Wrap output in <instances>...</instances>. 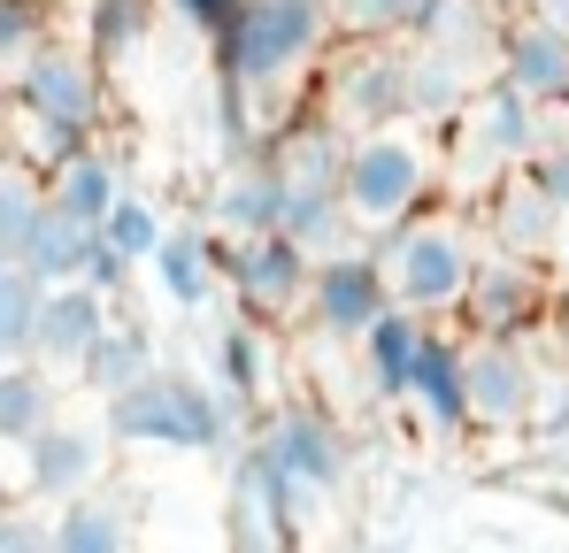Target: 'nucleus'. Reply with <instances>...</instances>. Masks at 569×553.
<instances>
[{
	"instance_id": "nucleus-1",
	"label": "nucleus",
	"mask_w": 569,
	"mask_h": 553,
	"mask_svg": "<svg viewBox=\"0 0 569 553\" xmlns=\"http://www.w3.org/2000/svg\"><path fill=\"white\" fill-rule=\"evenodd\" d=\"M347 215L355 231H408L423 223V200L439 192V154L416 139V131H370L347 147Z\"/></svg>"
},
{
	"instance_id": "nucleus-2",
	"label": "nucleus",
	"mask_w": 569,
	"mask_h": 553,
	"mask_svg": "<svg viewBox=\"0 0 569 553\" xmlns=\"http://www.w3.org/2000/svg\"><path fill=\"white\" fill-rule=\"evenodd\" d=\"M477 239L462 215H423V223H408V231H392V247H385V292H392V308H408V315H455V308H470V284H477Z\"/></svg>"
},
{
	"instance_id": "nucleus-3",
	"label": "nucleus",
	"mask_w": 569,
	"mask_h": 553,
	"mask_svg": "<svg viewBox=\"0 0 569 553\" xmlns=\"http://www.w3.org/2000/svg\"><path fill=\"white\" fill-rule=\"evenodd\" d=\"M323 31H331L323 0H247L239 23L216 39V78L239 92H270L323 47Z\"/></svg>"
},
{
	"instance_id": "nucleus-4",
	"label": "nucleus",
	"mask_w": 569,
	"mask_h": 553,
	"mask_svg": "<svg viewBox=\"0 0 569 553\" xmlns=\"http://www.w3.org/2000/svg\"><path fill=\"white\" fill-rule=\"evenodd\" d=\"M108 431L116 439H147V446H192V454H223L239 415L223 408V392L186 369H154L147 384H131L123 400H108Z\"/></svg>"
},
{
	"instance_id": "nucleus-5",
	"label": "nucleus",
	"mask_w": 569,
	"mask_h": 553,
	"mask_svg": "<svg viewBox=\"0 0 569 553\" xmlns=\"http://www.w3.org/2000/svg\"><path fill=\"white\" fill-rule=\"evenodd\" d=\"M416 115V78H408V47H355L347 62H331V92H323V123L347 139H370Z\"/></svg>"
},
{
	"instance_id": "nucleus-6",
	"label": "nucleus",
	"mask_w": 569,
	"mask_h": 553,
	"mask_svg": "<svg viewBox=\"0 0 569 553\" xmlns=\"http://www.w3.org/2000/svg\"><path fill=\"white\" fill-rule=\"evenodd\" d=\"M223 284L247 308V323L254 315H292L308 300V284H316V262L284 231L278 239H223Z\"/></svg>"
},
{
	"instance_id": "nucleus-7",
	"label": "nucleus",
	"mask_w": 569,
	"mask_h": 553,
	"mask_svg": "<svg viewBox=\"0 0 569 553\" xmlns=\"http://www.w3.org/2000/svg\"><path fill=\"white\" fill-rule=\"evenodd\" d=\"M16 100H23V115L31 123H62V131H86L93 139L100 123V78L86 54H70V47H39L23 70H16Z\"/></svg>"
},
{
	"instance_id": "nucleus-8",
	"label": "nucleus",
	"mask_w": 569,
	"mask_h": 553,
	"mask_svg": "<svg viewBox=\"0 0 569 553\" xmlns=\"http://www.w3.org/2000/svg\"><path fill=\"white\" fill-rule=\"evenodd\" d=\"M254 454L270 461L300 500H323V492L347 476V446H339V431H331L316 408H284V415H270L262 439H254Z\"/></svg>"
},
{
	"instance_id": "nucleus-9",
	"label": "nucleus",
	"mask_w": 569,
	"mask_h": 553,
	"mask_svg": "<svg viewBox=\"0 0 569 553\" xmlns=\"http://www.w3.org/2000/svg\"><path fill=\"white\" fill-rule=\"evenodd\" d=\"M462 376H470V423H531L547 376L516 339H470L462 346Z\"/></svg>"
},
{
	"instance_id": "nucleus-10",
	"label": "nucleus",
	"mask_w": 569,
	"mask_h": 553,
	"mask_svg": "<svg viewBox=\"0 0 569 553\" xmlns=\"http://www.w3.org/2000/svg\"><path fill=\"white\" fill-rule=\"evenodd\" d=\"M308 308L331 339H370L378 315H392V292H385V262L378 254H339V262H316L308 284Z\"/></svg>"
},
{
	"instance_id": "nucleus-11",
	"label": "nucleus",
	"mask_w": 569,
	"mask_h": 553,
	"mask_svg": "<svg viewBox=\"0 0 569 553\" xmlns=\"http://www.w3.org/2000/svg\"><path fill=\"white\" fill-rule=\"evenodd\" d=\"M547 315V284H539V262H516V254H485L477 262V284H470V323L477 339H516Z\"/></svg>"
},
{
	"instance_id": "nucleus-12",
	"label": "nucleus",
	"mask_w": 569,
	"mask_h": 553,
	"mask_svg": "<svg viewBox=\"0 0 569 553\" xmlns=\"http://www.w3.org/2000/svg\"><path fill=\"white\" fill-rule=\"evenodd\" d=\"M500 86L523 92L531 108H569V39L547 31L539 16L500 31Z\"/></svg>"
},
{
	"instance_id": "nucleus-13",
	"label": "nucleus",
	"mask_w": 569,
	"mask_h": 553,
	"mask_svg": "<svg viewBox=\"0 0 569 553\" xmlns=\"http://www.w3.org/2000/svg\"><path fill=\"white\" fill-rule=\"evenodd\" d=\"M108 323H116V300H100L93 284H62V292H47V308H39V354H31V362L86 369V354L108 339Z\"/></svg>"
},
{
	"instance_id": "nucleus-14",
	"label": "nucleus",
	"mask_w": 569,
	"mask_h": 553,
	"mask_svg": "<svg viewBox=\"0 0 569 553\" xmlns=\"http://www.w3.org/2000/svg\"><path fill=\"white\" fill-rule=\"evenodd\" d=\"M93 476H100V431H86V423H54L23 446V484L39 500H86Z\"/></svg>"
},
{
	"instance_id": "nucleus-15",
	"label": "nucleus",
	"mask_w": 569,
	"mask_h": 553,
	"mask_svg": "<svg viewBox=\"0 0 569 553\" xmlns=\"http://www.w3.org/2000/svg\"><path fill=\"white\" fill-rule=\"evenodd\" d=\"M284 208H292V192H284L270 154H262V162H239L231 178L216 184V231H223V239H278Z\"/></svg>"
},
{
	"instance_id": "nucleus-16",
	"label": "nucleus",
	"mask_w": 569,
	"mask_h": 553,
	"mask_svg": "<svg viewBox=\"0 0 569 553\" xmlns=\"http://www.w3.org/2000/svg\"><path fill=\"white\" fill-rule=\"evenodd\" d=\"M408 400H416V415L431 423V431H470V376H462V346L455 339H439L431 331V346H423V362H416V384H408Z\"/></svg>"
},
{
	"instance_id": "nucleus-17",
	"label": "nucleus",
	"mask_w": 569,
	"mask_h": 553,
	"mask_svg": "<svg viewBox=\"0 0 569 553\" xmlns=\"http://www.w3.org/2000/svg\"><path fill=\"white\" fill-rule=\"evenodd\" d=\"M93 239H100V231L70 223V215L47 200V208H39V223H31V239H23V262H16V270H31L39 284H47V292H62V284H86Z\"/></svg>"
},
{
	"instance_id": "nucleus-18",
	"label": "nucleus",
	"mask_w": 569,
	"mask_h": 553,
	"mask_svg": "<svg viewBox=\"0 0 569 553\" xmlns=\"http://www.w3.org/2000/svg\"><path fill=\"white\" fill-rule=\"evenodd\" d=\"M423 346H431V323H423V315H408V308L378 315V331L362 339V369H370V392H378V400H408V384H416V362H423Z\"/></svg>"
},
{
	"instance_id": "nucleus-19",
	"label": "nucleus",
	"mask_w": 569,
	"mask_h": 553,
	"mask_svg": "<svg viewBox=\"0 0 569 553\" xmlns=\"http://www.w3.org/2000/svg\"><path fill=\"white\" fill-rule=\"evenodd\" d=\"M154 276H162V292L178 300V308H208L216 292H223V239L216 231H170L162 239V254H154Z\"/></svg>"
},
{
	"instance_id": "nucleus-20",
	"label": "nucleus",
	"mask_w": 569,
	"mask_h": 553,
	"mask_svg": "<svg viewBox=\"0 0 569 553\" xmlns=\"http://www.w3.org/2000/svg\"><path fill=\"white\" fill-rule=\"evenodd\" d=\"M492 247L516 254V262H539L547 247H562V215H555L523 178H508L492 192Z\"/></svg>"
},
{
	"instance_id": "nucleus-21",
	"label": "nucleus",
	"mask_w": 569,
	"mask_h": 553,
	"mask_svg": "<svg viewBox=\"0 0 569 553\" xmlns=\"http://www.w3.org/2000/svg\"><path fill=\"white\" fill-rule=\"evenodd\" d=\"M78 376L93 384L100 400H123L131 384H147V376H154V339H147V323L116 315V323H108V339L86 354V369H78Z\"/></svg>"
},
{
	"instance_id": "nucleus-22",
	"label": "nucleus",
	"mask_w": 569,
	"mask_h": 553,
	"mask_svg": "<svg viewBox=\"0 0 569 553\" xmlns=\"http://www.w3.org/2000/svg\"><path fill=\"white\" fill-rule=\"evenodd\" d=\"M47 200H54L70 223L100 231V223L116 215V200H123V184H116V162H108V154H78V162H62V170L47 178Z\"/></svg>"
},
{
	"instance_id": "nucleus-23",
	"label": "nucleus",
	"mask_w": 569,
	"mask_h": 553,
	"mask_svg": "<svg viewBox=\"0 0 569 553\" xmlns=\"http://www.w3.org/2000/svg\"><path fill=\"white\" fill-rule=\"evenodd\" d=\"M54 553H131V515H123V500H108V492L70 500L62 523H54Z\"/></svg>"
},
{
	"instance_id": "nucleus-24",
	"label": "nucleus",
	"mask_w": 569,
	"mask_h": 553,
	"mask_svg": "<svg viewBox=\"0 0 569 553\" xmlns=\"http://www.w3.org/2000/svg\"><path fill=\"white\" fill-rule=\"evenodd\" d=\"M39 431H54V376L47 369H0V439L31 446Z\"/></svg>"
},
{
	"instance_id": "nucleus-25",
	"label": "nucleus",
	"mask_w": 569,
	"mask_h": 553,
	"mask_svg": "<svg viewBox=\"0 0 569 553\" xmlns=\"http://www.w3.org/2000/svg\"><path fill=\"white\" fill-rule=\"evenodd\" d=\"M39 308H47V284L31 270H0V369H23L39 354Z\"/></svg>"
},
{
	"instance_id": "nucleus-26",
	"label": "nucleus",
	"mask_w": 569,
	"mask_h": 553,
	"mask_svg": "<svg viewBox=\"0 0 569 553\" xmlns=\"http://www.w3.org/2000/svg\"><path fill=\"white\" fill-rule=\"evenodd\" d=\"M216 392H223L231 415L262 392V339H254V323H223L216 331Z\"/></svg>"
},
{
	"instance_id": "nucleus-27",
	"label": "nucleus",
	"mask_w": 569,
	"mask_h": 553,
	"mask_svg": "<svg viewBox=\"0 0 569 553\" xmlns=\"http://www.w3.org/2000/svg\"><path fill=\"white\" fill-rule=\"evenodd\" d=\"M39 208H47L39 178H31L23 162H0V270H16V262H23V239H31Z\"/></svg>"
},
{
	"instance_id": "nucleus-28",
	"label": "nucleus",
	"mask_w": 569,
	"mask_h": 553,
	"mask_svg": "<svg viewBox=\"0 0 569 553\" xmlns=\"http://www.w3.org/2000/svg\"><path fill=\"white\" fill-rule=\"evenodd\" d=\"M439 0H339V31H355L362 47L400 39V31H423Z\"/></svg>"
},
{
	"instance_id": "nucleus-29",
	"label": "nucleus",
	"mask_w": 569,
	"mask_h": 553,
	"mask_svg": "<svg viewBox=\"0 0 569 553\" xmlns=\"http://www.w3.org/2000/svg\"><path fill=\"white\" fill-rule=\"evenodd\" d=\"M100 239H108V247H116L123 262H154L170 231H162V215H154V208H147L139 192H123V200H116V215L100 223Z\"/></svg>"
},
{
	"instance_id": "nucleus-30",
	"label": "nucleus",
	"mask_w": 569,
	"mask_h": 553,
	"mask_svg": "<svg viewBox=\"0 0 569 553\" xmlns=\"http://www.w3.org/2000/svg\"><path fill=\"white\" fill-rule=\"evenodd\" d=\"M154 23V0H93V54H131Z\"/></svg>"
},
{
	"instance_id": "nucleus-31",
	"label": "nucleus",
	"mask_w": 569,
	"mask_h": 553,
	"mask_svg": "<svg viewBox=\"0 0 569 553\" xmlns=\"http://www.w3.org/2000/svg\"><path fill=\"white\" fill-rule=\"evenodd\" d=\"M47 47V0H0V70L31 62Z\"/></svg>"
},
{
	"instance_id": "nucleus-32",
	"label": "nucleus",
	"mask_w": 569,
	"mask_h": 553,
	"mask_svg": "<svg viewBox=\"0 0 569 553\" xmlns=\"http://www.w3.org/2000/svg\"><path fill=\"white\" fill-rule=\"evenodd\" d=\"M523 184H531V192H539V200L569 223V147H562V154H539V162L523 170Z\"/></svg>"
},
{
	"instance_id": "nucleus-33",
	"label": "nucleus",
	"mask_w": 569,
	"mask_h": 553,
	"mask_svg": "<svg viewBox=\"0 0 569 553\" xmlns=\"http://www.w3.org/2000/svg\"><path fill=\"white\" fill-rule=\"evenodd\" d=\"M170 8H178L186 23H200L208 39H223V31L239 23V8H247V0H170Z\"/></svg>"
},
{
	"instance_id": "nucleus-34",
	"label": "nucleus",
	"mask_w": 569,
	"mask_h": 553,
	"mask_svg": "<svg viewBox=\"0 0 569 553\" xmlns=\"http://www.w3.org/2000/svg\"><path fill=\"white\" fill-rule=\"evenodd\" d=\"M123 276H131V262H123V254H116L108 239H93V262H86V284H93L100 300H116V284H123Z\"/></svg>"
},
{
	"instance_id": "nucleus-35",
	"label": "nucleus",
	"mask_w": 569,
	"mask_h": 553,
	"mask_svg": "<svg viewBox=\"0 0 569 553\" xmlns=\"http://www.w3.org/2000/svg\"><path fill=\"white\" fill-rule=\"evenodd\" d=\"M0 553H54V531H39V523L0 507Z\"/></svg>"
},
{
	"instance_id": "nucleus-36",
	"label": "nucleus",
	"mask_w": 569,
	"mask_h": 553,
	"mask_svg": "<svg viewBox=\"0 0 569 553\" xmlns=\"http://www.w3.org/2000/svg\"><path fill=\"white\" fill-rule=\"evenodd\" d=\"M531 16H539L547 31H562V39H569V0H531Z\"/></svg>"
},
{
	"instance_id": "nucleus-37",
	"label": "nucleus",
	"mask_w": 569,
	"mask_h": 553,
	"mask_svg": "<svg viewBox=\"0 0 569 553\" xmlns=\"http://www.w3.org/2000/svg\"><path fill=\"white\" fill-rule=\"evenodd\" d=\"M555 323H562V346H569V292H562V315H555Z\"/></svg>"
},
{
	"instance_id": "nucleus-38",
	"label": "nucleus",
	"mask_w": 569,
	"mask_h": 553,
	"mask_svg": "<svg viewBox=\"0 0 569 553\" xmlns=\"http://www.w3.org/2000/svg\"><path fill=\"white\" fill-rule=\"evenodd\" d=\"M0 100H8V92H0Z\"/></svg>"
}]
</instances>
